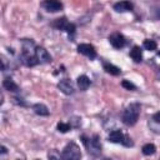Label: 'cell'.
<instances>
[{
	"label": "cell",
	"mask_w": 160,
	"mask_h": 160,
	"mask_svg": "<svg viewBox=\"0 0 160 160\" xmlns=\"http://www.w3.org/2000/svg\"><path fill=\"white\" fill-rule=\"evenodd\" d=\"M139 115H140V105L136 102L130 104L122 112V122L128 126H131L138 121Z\"/></svg>",
	"instance_id": "obj_1"
},
{
	"label": "cell",
	"mask_w": 160,
	"mask_h": 160,
	"mask_svg": "<svg viewBox=\"0 0 160 160\" xmlns=\"http://www.w3.org/2000/svg\"><path fill=\"white\" fill-rule=\"evenodd\" d=\"M61 158L64 160H78L81 158V151H80V148L75 144V142H69L62 152H61Z\"/></svg>",
	"instance_id": "obj_2"
},
{
	"label": "cell",
	"mask_w": 160,
	"mask_h": 160,
	"mask_svg": "<svg viewBox=\"0 0 160 160\" xmlns=\"http://www.w3.org/2000/svg\"><path fill=\"white\" fill-rule=\"evenodd\" d=\"M82 141H84V144H85V146L88 148V151H89L90 154H92V155L100 154V151H101V145H100V141H99V136H98V135H95V136H94L92 139H90L89 141L86 140L85 136H82Z\"/></svg>",
	"instance_id": "obj_3"
},
{
	"label": "cell",
	"mask_w": 160,
	"mask_h": 160,
	"mask_svg": "<svg viewBox=\"0 0 160 160\" xmlns=\"http://www.w3.org/2000/svg\"><path fill=\"white\" fill-rule=\"evenodd\" d=\"M54 26L58 28L59 30H64V31H66V32H69V34H72V32L75 31V25L71 24V22H69V21H66L65 18L56 19L55 22H54Z\"/></svg>",
	"instance_id": "obj_4"
},
{
	"label": "cell",
	"mask_w": 160,
	"mask_h": 160,
	"mask_svg": "<svg viewBox=\"0 0 160 160\" xmlns=\"http://www.w3.org/2000/svg\"><path fill=\"white\" fill-rule=\"evenodd\" d=\"M41 5L49 12H56L62 9V4L59 0H44Z\"/></svg>",
	"instance_id": "obj_5"
},
{
	"label": "cell",
	"mask_w": 160,
	"mask_h": 160,
	"mask_svg": "<svg viewBox=\"0 0 160 160\" xmlns=\"http://www.w3.org/2000/svg\"><path fill=\"white\" fill-rule=\"evenodd\" d=\"M34 55H35V58L38 59V61L41 62V64H48V62L51 61L50 54H49L44 48H35Z\"/></svg>",
	"instance_id": "obj_6"
},
{
	"label": "cell",
	"mask_w": 160,
	"mask_h": 160,
	"mask_svg": "<svg viewBox=\"0 0 160 160\" xmlns=\"http://www.w3.org/2000/svg\"><path fill=\"white\" fill-rule=\"evenodd\" d=\"M78 51L90 59H94L96 56V51H95V48L90 44H80L78 46Z\"/></svg>",
	"instance_id": "obj_7"
},
{
	"label": "cell",
	"mask_w": 160,
	"mask_h": 160,
	"mask_svg": "<svg viewBox=\"0 0 160 160\" xmlns=\"http://www.w3.org/2000/svg\"><path fill=\"white\" fill-rule=\"evenodd\" d=\"M58 88H59L60 91L64 92L65 95H71V94H74V85H72V82H71L70 80H68V79H62L61 81H59Z\"/></svg>",
	"instance_id": "obj_8"
},
{
	"label": "cell",
	"mask_w": 160,
	"mask_h": 160,
	"mask_svg": "<svg viewBox=\"0 0 160 160\" xmlns=\"http://www.w3.org/2000/svg\"><path fill=\"white\" fill-rule=\"evenodd\" d=\"M109 41L116 49H121L125 45V39H124V36L121 34H112V35H110Z\"/></svg>",
	"instance_id": "obj_9"
},
{
	"label": "cell",
	"mask_w": 160,
	"mask_h": 160,
	"mask_svg": "<svg viewBox=\"0 0 160 160\" xmlns=\"http://www.w3.org/2000/svg\"><path fill=\"white\" fill-rule=\"evenodd\" d=\"M114 10L118 12H125V11H131L132 10V4L130 1H119L114 5Z\"/></svg>",
	"instance_id": "obj_10"
},
{
	"label": "cell",
	"mask_w": 160,
	"mask_h": 160,
	"mask_svg": "<svg viewBox=\"0 0 160 160\" xmlns=\"http://www.w3.org/2000/svg\"><path fill=\"white\" fill-rule=\"evenodd\" d=\"M122 139H124V134L120 130H114L109 135V141H111V142H116V144L120 142L121 144L122 142Z\"/></svg>",
	"instance_id": "obj_11"
},
{
	"label": "cell",
	"mask_w": 160,
	"mask_h": 160,
	"mask_svg": "<svg viewBox=\"0 0 160 160\" xmlns=\"http://www.w3.org/2000/svg\"><path fill=\"white\" fill-rule=\"evenodd\" d=\"M76 82H78V86L80 90H86L90 86V79L86 75H80L76 80Z\"/></svg>",
	"instance_id": "obj_12"
},
{
	"label": "cell",
	"mask_w": 160,
	"mask_h": 160,
	"mask_svg": "<svg viewBox=\"0 0 160 160\" xmlns=\"http://www.w3.org/2000/svg\"><path fill=\"white\" fill-rule=\"evenodd\" d=\"M130 56L131 59L135 61V62H140L142 60V52H141V49L139 46H134L131 50H130Z\"/></svg>",
	"instance_id": "obj_13"
},
{
	"label": "cell",
	"mask_w": 160,
	"mask_h": 160,
	"mask_svg": "<svg viewBox=\"0 0 160 160\" xmlns=\"http://www.w3.org/2000/svg\"><path fill=\"white\" fill-rule=\"evenodd\" d=\"M32 110L35 111V114H38L40 116H48L49 115V109L44 104H35L32 106Z\"/></svg>",
	"instance_id": "obj_14"
},
{
	"label": "cell",
	"mask_w": 160,
	"mask_h": 160,
	"mask_svg": "<svg viewBox=\"0 0 160 160\" xmlns=\"http://www.w3.org/2000/svg\"><path fill=\"white\" fill-rule=\"evenodd\" d=\"M22 59H24V64L26 66H34V65L39 64V61L35 58V55H31V54H24L22 55Z\"/></svg>",
	"instance_id": "obj_15"
},
{
	"label": "cell",
	"mask_w": 160,
	"mask_h": 160,
	"mask_svg": "<svg viewBox=\"0 0 160 160\" xmlns=\"http://www.w3.org/2000/svg\"><path fill=\"white\" fill-rule=\"evenodd\" d=\"M104 70L108 72V74H111V75H119L120 74V69L112 64H108L105 62L104 64Z\"/></svg>",
	"instance_id": "obj_16"
},
{
	"label": "cell",
	"mask_w": 160,
	"mask_h": 160,
	"mask_svg": "<svg viewBox=\"0 0 160 160\" xmlns=\"http://www.w3.org/2000/svg\"><path fill=\"white\" fill-rule=\"evenodd\" d=\"M2 85H4V88L8 90V91H18V85L11 80V79H5L4 80V82H2Z\"/></svg>",
	"instance_id": "obj_17"
},
{
	"label": "cell",
	"mask_w": 160,
	"mask_h": 160,
	"mask_svg": "<svg viewBox=\"0 0 160 160\" xmlns=\"http://www.w3.org/2000/svg\"><path fill=\"white\" fill-rule=\"evenodd\" d=\"M141 150H142V154H144V155H152V154L155 152L156 148H155L154 144H145Z\"/></svg>",
	"instance_id": "obj_18"
},
{
	"label": "cell",
	"mask_w": 160,
	"mask_h": 160,
	"mask_svg": "<svg viewBox=\"0 0 160 160\" xmlns=\"http://www.w3.org/2000/svg\"><path fill=\"white\" fill-rule=\"evenodd\" d=\"M144 48L146 49V50H156V48H158V44H156V41L155 40H145L144 41Z\"/></svg>",
	"instance_id": "obj_19"
},
{
	"label": "cell",
	"mask_w": 160,
	"mask_h": 160,
	"mask_svg": "<svg viewBox=\"0 0 160 160\" xmlns=\"http://www.w3.org/2000/svg\"><path fill=\"white\" fill-rule=\"evenodd\" d=\"M70 125L69 124H66V122H59L58 124V130L60 131V132H68L69 130H70Z\"/></svg>",
	"instance_id": "obj_20"
},
{
	"label": "cell",
	"mask_w": 160,
	"mask_h": 160,
	"mask_svg": "<svg viewBox=\"0 0 160 160\" xmlns=\"http://www.w3.org/2000/svg\"><path fill=\"white\" fill-rule=\"evenodd\" d=\"M69 125H70V126H74V128H79V126L81 125V119L74 116V118L70 119V124H69Z\"/></svg>",
	"instance_id": "obj_21"
},
{
	"label": "cell",
	"mask_w": 160,
	"mask_h": 160,
	"mask_svg": "<svg viewBox=\"0 0 160 160\" xmlns=\"http://www.w3.org/2000/svg\"><path fill=\"white\" fill-rule=\"evenodd\" d=\"M121 85H122L125 89H128V90H135V89H136V86H135L132 82L128 81V80H122V81H121Z\"/></svg>",
	"instance_id": "obj_22"
},
{
	"label": "cell",
	"mask_w": 160,
	"mask_h": 160,
	"mask_svg": "<svg viewBox=\"0 0 160 160\" xmlns=\"http://www.w3.org/2000/svg\"><path fill=\"white\" fill-rule=\"evenodd\" d=\"M60 156H61V155H60V154H56L55 150H52L51 152H49V158H50V159H60Z\"/></svg>",
	"instance_id": "obj_23"
},
{
	"label": "cell",
	"mask_w": 160,
	"mask_h": 160,
	"mask_svg": "<svg viewBox=\"0 0 160 160\" xmlns=\"http://www.w3.org/2000/svg\"><path fill=\"white\" fill-rule=\"evenodd\" d=\"M8 152V149L5 148V146H2V145H0V154L2 155V154H6Z\"/></svg>",
	"instance_id": "obj_24"
},
{
	"label": "cell",
	"mask_w": 160,
	"mask_h": 160,
	"mask_svg": "<svg viewBox=\"0 0 160 160\" xmlns=\"http://www.w3.org/2000/svg\"><path fill=\"white\" fill-rule=\"evenodd\" d=\"M154 120H155V122H159L160 121V112H156L154 115Z\"/></svg>",
	"instance_id": "obj_25"
},
{
	"label": "cell",
	"mask_w": 160,
	"mask_h": 160,
	"mask_svg": "<svg viewBox=\"0 0 160 160\" xmlns=\"http://www.w3.org/2000/svg\"><path fill=\"white\" fill-rule=\"evenodd\" d=\"M2 102H4V95L0 92V105H2Z\"/></svg>",
	"instance_id": "obj_26"
},
{
	"label": "cell",
	"mask_w": 160,
	"mask_h": 160,
	"mask_svg": "<svg viewBox=\"0 0 160 160\" xmlns=\"http://www.w3.org/2000/svg\"><path fill=\"white\" fill-rule=\"evenodd\" d=\"M0 70H4V64H2L1 60H0Z\"/></svg>",
	"instance_id": "obj_27"
}]
</instances>
